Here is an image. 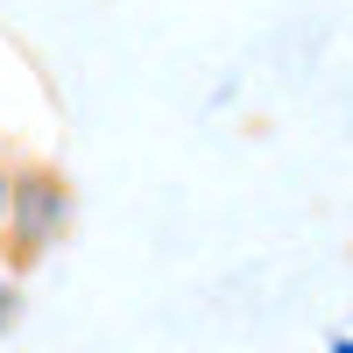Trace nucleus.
I'll use <instances>...</instances> for the list:
<instances>
[{"label": "nucleus", "mask_w": 353, "mask_h": 353, "mask_svg": "<svg viewBox=\"0 0 353 353\" xmlns=\"http://www.w3.org/2000/svg\"><path fill=\"white\" fill-rule=\"evenodd\" d=\"M78 226V184L43 156L14 163V198H8V226H0V269L28 276L36 261L64 248V233Z\"/></svg>", "instance_id": "obj_1"}, {"label": "nucleus", "mask_w": 353, "mask_h": 353, "mask_svg": "<svg viewBox=\"0 0 353 353\" xmlns=\"http://www.w3.org/2000/svg\"><path fill=\"white\" fill-rule=\"evenodd\" d=\"M14 311H21V290H14V276H8V269H0V332L14 325Z\"/></svg>", "instance_id": "obj_2"}, {"label": "nucleus", "mask_w": 353, "mask_h": 353, "mask_svg": "<svg viewBox=\"0 0 353 353\" xmlns=\"http://www.w3.org/2000/svg\"><path fill=\"white\" fill-rule=\"evenodd\" d=\"M14 163H21V156L0 149V226H8V198H14Z\"/></svg>", "instance_id": "obj_3"}, {"label": "nucleus", "mask_w": 353, "mask_h": 353, "mask_svg": "<svg viewBox=\"0 0 353 353\" xmlns=\"http://www.w3.org/2000/svg\"><path fill=\"white\" fill-rule=\"evenodd\" d=\"M332 353H353V339H332Z\"/></svg>", "instance_id": "obj_4"}]
</instances>
